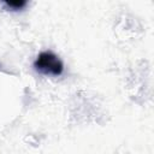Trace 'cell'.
Here are the masks:
<instances>
[{
    "instance_id": "obj_1",
    "label": "cell",
    "mask_w": 154,
    "mask_h": 154,
    "mask_svg": "<svg viewBox=\"0 0 154 154\" xmlns=\"http://www.w3.org/2000/svg\"><path fill=\"white\" fill-rule=\"evenodd\" d=\"M34 67L36 71L49 76H60L64 71V64L57 54L51 51L41 52L36 60L34 61Z\"/></svg>"
},
{
    "instance_id": "obj_2",
    "label": "cell",
    "mask_w": 154,
    "mask_h": 154,
    "mask_svg": "<svg viewBox=\"0 0 154 154\" xmlns=\"http://www.w3.org/2000/svg\"><path fill=\"white\" fill-rule=\"evenodd\" d=\"M4 5L7 7V8H11L13 11H17V10H22L25 5H26V1H23V0H14V1H5Z\"/></svg>"
}]
</instances>
